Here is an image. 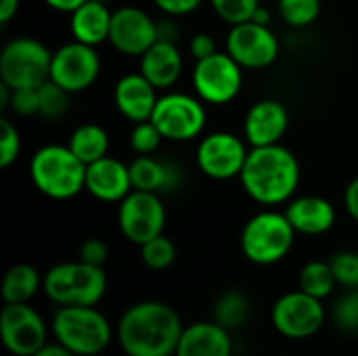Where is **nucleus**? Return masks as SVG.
Segmentation results:
<instances>
[{"label":"nucleus","mask_w":358,"mask_h":356,"mask_svg":"<svg viewBox=\"0 0 358 356\" xmlns=\"http://www.w3.org/2000/svg\"><path fill=\"white\" fill-rule=\"evenodd\" d=\"M42 292L59 306H96L107 292V275L82 260L61 262L42 277Z\"/></svg>","instance_id":"4"},{"label":"nucleus","mask_w":358,"mask_h":356,"mask_svg":"<svg viewBox=\"0 0 358 356\" xmlns=\"http://www.w3.org/2000/svg\"><path fill=\"white\" fill-rule=\"evenodd\" d=\"M300 290L306 292L308 296L313 298H319V300H325L331 296V292L336 290V275H334V269L329 262H308L302 271H300Z\"/></svg>","instance_id":"28"},{"label":"nucleus","mask_w":358,"mask_h":356,"mask_svg":"<svg viewBox=\"0 0 358 356\" xmlns=\"http://www.w3.org/2000/svg\"><path fill=\"white\" fill-rule=\"evenodd\" d=\"M289 126V113L285 105L277 99H262L254 103L243 122L245 141L252 147L277 145Z\"/></svg>","instance_id":"17"},{"label":"nucleus","mask_w":358,"mask_h":356,"mask_svg":"<svg viewBox=\"0 0 358 356\" xmlns=\"http://www.w3.org/2000/svg\"><path fill=\"white\" fill-rule=\"evenodd\" d=\"M233 342L229 329L214 323H193L185 327L174 356H231Z\"/></svg>","instance_id":"22"},{"label":"nucleus","mask_w":358,"mask_h":356,"mask_svg":"<svg viewBox=\"0 0 358 356\" xmlns=\"http://www.w3.org/2000/svg\"><path fill=\"white\" fill-rule=\"evenodd\" d=\"M206 107L199 97L168 92L157 99L151 122L168 141H193L206 128Z\"/></svg>","instance_id":"8"},{"label":"nucleus","mask_w":358,"mask_h":356,"mask_svg":"<svg viewBox=\"0 0 358 356\" xmlns=\"http://www.w3.org/2000/svg\"><path fill=\"white\" fill-rule=\"evenodd\" d=\"M40 115L46 120H57L61 118L67 107H69V92L63 90L59 84H55L52 80H46L40 88Z\"/></svg>","instance_id":"31"},{"label":"nucleus","mask_w":358,"mask_h":356,"mask_svg":"<svg viewBox=\"0 0 358 356\" xmlns=\"http://www.w3.org/2000/svg\"><path fill=\"white\" fill-rule=\"evenodd\" d=\"M99 2H105V4H107V2H111V0H99Z\"/></svg>","instance_id":"47"},{"label":"nucleus","mask_w":358,"mask_h":356,"mask_svg":"<svg viewBox=\"0 0 358 356\" xmlns=\"http://www.w3.org/2000/svg\"><path fill=\"white\" fill-rule=\"evenodd\" d=\"M159 40L157 23L136 6H122L111 17V46L126 57H143Z\"/></svg>","instance_id":"16"},{"label":"nucleus","mask_w":358,"mask_h":356,"mask_svg":"<svg viewBox=\"0 0 358 356\" xmlns=\"http://www.w3.org/2000/svg\"><path fill=\"white\" fill-rule=\"evenodd\" d=\"M130 166L115 157H101L86 166V191L99 201L120 204L132 191Z\"/></svg>","instance_id":"18"},{"label":"nucleus","mask_w":358,"mask_h":356,"mask_svg":"<svg viewBox=\"0 0 358 356\" xmlns=\"http://www.w3.org/2000/svg\"><path fill=\"white\" fill-rule=\"evenodd\" d=\"M19 10V0H0V23H8Z\"/></svg>","instance_id":"43"},{"label":"nucleus","mask_w":358,"mask_h":356,"mask_svg":"<svg viewBox=\"0 0 358 356\" xmlns=\"http://www.w3.org/2000/svg\"><path fill=\"white\" fill-rule=\"evenodd\" d=\"M344 206H346L348 216L358 222V176L355 180H350V185L344 191Z\"/></svg>","instance_id":"41"},{"label":"nucleus","mask_w":358,"mask_h":356,"mask_svg":"<svg viewBox=\"0 0 358 356\" xmlns=\"http://www.w3.org/2000/svg\"><path fill=\"white\" fill-rule=\"evenodd\" d=\"M0 338L15 356H34L46 346V323L29 302L4 304L0 313Z\"/></svg>","instance_id":"12"},{"label":"nucleus","mask_w":358,"mask_h":356,"mask_svg":"<svg viewBox=\"0 0 358 356\" xmlns=\"http://www.w3.org/2000/svg\"><path fill=\"white\" fill-rule=\"evenodd\" d=\"M287 220L302 235H323L336 225V208L329 199L317 195H304L292 199L285 210Z\"/></svg>","instance_id":"20"},{"label":"nucleus","mask_w":358,"mask_h":356,"mask_svg":"<svg viewBox=\"0 0 358 356\" xmlns=\"http://www.w3.org/2000/svg\"><path fill=\"white\" fill-rule=\"evenodd\" d=\"M189 50H191V55H193L197 61H199V59H206V57H212L214 52H218V50H216V40H214L210 34H206V31L195 34V36L191 38Z\"/></svg>","instance_id":"39"},{"label":"nucleus","mask_w":358,"mask_h":356,"mask_svg":"<svg viewBox=\"0 0 358 356\" xmlns=\"http://www.w3.org/2000/svg\"><path fill=\"white\" fill-rule=\"evenodd\" d=\"M252 21H256V23H260V25H271V13L260 4V6L256 8V13H254Z\"/></svg>","instance_id":"46"},{"label":"nucleus","mask_w":358,"mask_h":356,"mask_svg":"<svg viewBox=\"0 0 358 356\" xmlns=\"http://www.w3.org/2000/svg\"><path fill=\"white\" fill-rule=\"evenodd\" d=\"M325 323L323 300L308 296L306 292H289L281 296L273 306L275 329L289 340H306L315 336Z\"/></svg>","instance_id":"11"},{"label":"nucleus","mask_w":358,"mask_h":356,"mask_svg":"<svg viewBox=\"0 0 358 356\" xmlns=\"http://www.w3.org/2000/svg\"><path fill=\"white\" fill-rule=\"evenodd\" d=\"M153 2L157 4L159 10H164L170 17L189 15V13H193L201 4V0H153Z\"/></svg>","instance_id":"40"},{"label":"nucleus","mask_w":358,"mask_h":356,"mask_svg":"<svg viewBox=\"0 0 358 356\" xmlns=\"http://www.w3.org/2000/svg\"><path fill=\"white\" fill-rule=\"evenodd\" d=\"M111 17H113V13L107 8L105 2L86 0L82 6H78L71 13V19H69L73 40L90 44V46H96V44L109 40Z\"/></svg>","instance_id":"24"},{"label":"nucleus","mask_w":358,"mask_h":356,"mask_svg":"<svg viewBox=\"0 0 358 356\" xmlns=\"http://www.w3.org/2000/svg\"><path fill=\"white\" fill-rule=\"evenodd\" d=\"M250 313H252V304L248 296L237 290L224 292L214 304V321L229 332L241 327L250 319Z\"/></svg>","instance_id":"27"},{"label":"nucleus","mask_w":358,"mask_h":356,"mask_svg":"<svg viewBox=\"0 0 358 356\" xmlns=\"http://www.w3.org/2000/svg\"><path fill=\"white\" fill-rule=\"evenodd\" d=\"M157 34H159V40L176 42V27H174L172 21H168V23H157Z\"/></svg>","instance_id":"45"},{"label":"nucleus","mask_w":358,"mask_h":356,"mask_svg":"<svg viewBox=\"0 0 358 356\" xmlns=\"http://www.w3.org/2000/svg\"><path fill=\"white\" fill-rule=\"evenodd\" d=\"M52 334L76 356L101 355L111 342V325L94 306H61L52 319Z\"/></svg>","instance_id":"5"},{"label":"nucleus","mask_w":358,"mask_h":356,"mask_svg":"<svg viewBox=\"0 0 358 356\" xmlns=\"http://www.w3.org/2000/svg\"><path fill=\"white\" fill-rule=\"evenodd\" d=\"M52 52L34 38H15L0 52V82L15 88H40L50 80Z\"/></svg>","instance_id":"7"},{"label":"nucleus","mask_w":358,"mask_h":356,"mask_svg":"<svg viewBox=\"0 0 358 356\" xmlns=\"http://www.w3.org/2000/svg\"><path fill=\"white\" fill-rule=\"evenodd\" d=\"M248 155L250 151L237 134L212 132L197 147V166L214 180H229L241 176Z\"/></svg>","instance_id":"15"},{"label":"nucleus","mask_w":358,"mask_h":356,"mask_svg":"<svg viewBox=\"0 0 358 356\" xmlns=\"http://www.w3.org/2000/svg\"><path fill=\"white\" fill-rule=\"evenodd\" d=\"M34 356H76L73 353H69L65 346H61L59 342L57 344H46L42 350H38Z\"/></svg>","instance_id":"44"},{"label":"nucleus","mask_w":358,"mask_h":356,"mask_svg":"<svg viewBox=\"0 0 358 356\" xmlns=\"http://www.w3.org/2000/svg\"><path fill=\"white\" fill-rule=\"evenodd\" d=\"M157 99V88L143 73H126L117 80L113 90L117 111L132 124L151 120Z\"/></svg>","instance_id":"19"},{"label":"nucleus","mask_w":358,"mask_h":356,"mask_svg":"<svg viewBox=\"0 0 358 356\" xmlns=\"http://www.w3.org/2000/svg\"><path fill=\"white\" fill-rule=\"evenodd\" d=\"M281 17L294 27H306L317 21L321 0H279Z\"/></svg>","instance_id":"30"},{"label":"nucleus","mask_w":358,"mask_h":356,"mask_svg":"<svg viewBox=\"0 0 358 356\" xmlns=\"http://www.w3.org/2000/svg\"><path fill=\"white\" fill-rule=\"evenodd\" d=\"M239 178L254 201L275 208L294 197L300 185V162L279 143L252 147Z\"/></svg>","instance_id":"2"},{"label":"nucleus","mask_w":358,"mask_h":356,"mask_svg":"<svg viewBox=\"0 0 358 356\" xmlns=\"http://www.w3.org/2000/svg\"><path fill=\"white\" fill-rule=\"evenodd\" d=\"M141 73L157 90L174 86L182 73V55L176 46V42L157 40L141 57Z\"/></svg>","instance_id":"23"},{"label":"nucleus","mask_w":358,"mask_h":356,"mask_svg":"<svg viewBox=\"0 0 358 356\" xmlns=\"http://www.w3.org/2000/svg\"><path fill=\"white\" fill-rule=\"evenodd\" d=\"M334 275L340 285L357 290L358 287V254L357 252H338L329 260Z\"/></svg>","instance_id":"34"},{"label":"nucleus","mask_w":358,"mask_h":356,"mask_svg":"<svg viewBox=\"0 0 358 356\" xmlns=\"http://www.w3.org/2000/svg\"><path fill=\"white\" fill-rule=\"evenodd\" d=\"M19 115H34L40 113V92L38 88H15L10 94V105Z\"/></svg>","instance_id":"37"},{"label":"nucleus","mask_w":358,"mask_h":356,"mask_svg":"<svg viewBox=\"0 0 358 356\" xmlns=\"http://www.w3.org/2000/svg\"><path fill=\"white\" fill-rule=\"evenodd\" d=\"M334 319L340 329L344 332H358V287L338 300Z\"/></svg>","instance_id":"36"},{"label":"nucleus","mask_w":358,"mask_h":356,"mask_svg":"<svg viewBox=\"0 0 358 356\" xmlns=\"http://www.w3.org/2000/svg\"><path fill=\"white\" fill-rule=\"evenodd\" d=\"M182 332L174 308L164 302H138L122 315L117 340L128 356H174Z\"/></svg>","instance_id":"1"},{"label":"nucleus","mask_w":358,"mask_h":356,"mask_svg":"<svg viewBox=\"0 0 358 356\" xmlns=\"http://www.w3.org/2000/svg\"><path fill=\"white\" fill-rule=\"evenodd\" d=\"M210 2L216 15L231 25L252 21L256 8L260 6V0H210Z\"/></svg>","instance_id":"32"},{"label":"nucleus","mask_w":358,"mask_h":356,"mask_svg":"<svg viewBox=\"0 0 358 356\" xmlns=\"http://www.w3.org/2000/svg\"><path fill=\"white\" fill-rule=\"evenodd\" d=\"M107 245L105 241L101 239H86L82 245H80V254H78V260L86 262V264H92V266H103L107 262Z\"/></svg>","instance_id":"38"},{"label":"nucleus","mask_w":358,"mask_h":356,"mask_svg":"<svg viewBox=\"0 0 358 356\" xmlns=\"http://www.w3.org/2000/svg\"><path fill=\"white\" fill-rule=\"evenodd\" d=\"M21 153L19 130L8 122L0 120V168H8Z\"/></svg>","instance_id":"35"},{"label":"nucleus","mask_w":358,"mask_h":356,"mask_svg":"<svg viewBox=\"0 0 358 356\" xmlns=\"http://www.w3.org/2000/svg\"><path fill=\"white\" fill-rule=\"evenodd\" d=\"M162 132L157 130V126L151 120L138 122L134 124L132 132H130V147L138 153V155H151L159 143H162Z\"/></svg>","instance_id":"33"},{"label":"nucleus","mask_w":358,"mask_h":356,"mask_svg":"<svg viewBox=\"0 0 358 356\" xmlns=\"http://www.w3.org/2000/svg\"><path fill=\"white\" fill-rule=\"evenodd\" d=\"M67 145L88 166V164H92V162L107 155V151H109V134L99 124H82V126H78L73 130Z\"/></svg>","instance_id":"26"},{"label":"nucleus","mask_w":358,"mask_h":356,"mask_svg":"<svg viewBox=\"0 0 358 356\" xmlns=\"http://www.w3.org/2000/svg\"><path fill=\"white\" fill-rule=\"evenodd\" d=\"M279 38L268 25L245 21L231 25L227 36V52L243 69H262L279 57Z\"/></svg>","instance_id":"14"},{"label":"nucleus","mask_w":358,"mask_h":356,"mask_svg":"<svg viewBox=\"0 0 358 356\" xmlns=\"http://www.w3.org/2000/svg\"><path fill=\"white\" fill-rule=\"evenodd\" d=\"M132 187L149 193H172L182 185V170L172 164L157 159L153 155H138L130 164Z\"/></svg>","instance_id":"21"},{"label":"nucleus","mask_w":358,"mask_h":356,"mask_svg":"<svg viewBox=\"0 0 358 356\" xmlns=\"http://www.w3.org/2000/svg\"><path fill=\"white\" fill-rule=\"evenodd\" d=\"M101 73V59L94 46L84 42H69L63 44L52 52L50 61V80L59 84L63 90L82 92L94 84Z\"/></svg>","instance_id":"13"},{"label":"nucleus","mask_w":358,"mask_h":356,"mask_svg":"<svg viewBox=\"0 0 358 356\" xmlns=\"http://www.w3.org/2000/svg\"><path fill=\"white\" fill-rule=\"evenodd\" d=\"M294 239L296 229L287 216L275 210H264L245 222L241 231V250L250 262L268 266L289 254Z\"/></svg>","instance_id":"6"},{"label":"nucleus","mask_w":358,"mask_h":356,"mask_svg":"<svg viewBox=\"0 0 358 356\" xmlns=\"http://www.w3.org/2000/svg\"><path fill=\"white\" fill-rule=\"evenodd\" d=\"M86 0H44L46 6L59 10V13H73L78 6H82Z\"/></svg>","instance_id":"42"},{"label":"nucleus","mask_w":358,"mask_h":356,"mask_svg":"<svg viewBox=\"0 0 358 356\" xmlns=\"http://www.w3.org/2000/svg\"><path fill=\"white\" fill-rule=\"evenodd\" d=\"M141 258H143L147 269H151V271H166L176 260V248H174V243L168 237L157 235L151 241L141 245Z\"/></svg>","instance_id":"29"},{"label":"nucleus","mask_w":358,"mask_h":356,"mask_svg":"<svg viewBox=\"0 0 358 356\" xmlns=\"http://www.w3.org/2000/svg\"><path fill=\"white\" fill-rule=\"evenodd\" d=\"M117 225L122 235L136 245L164 235L166 208L157 193L132 189L117 208Z\"/></svg>","instance_id":"10"},{"label":"nucleus","mask_w":358,"mask_h":356,"mask_svg":"<svg viewBox=\"0 0 358 356\" xmlns=\"http://www.w3.org/2000/svg\"><path fill=\"white\" fill-rule=\"evenodd\" d=\"M34 187L50 199H71L86 189V164L69 145H44L29 162Z\"/></svg>","instance_id":"3"},{"label":"nucleus","mask_w":358,"mask_h":356,"mask_svg":"<svg viewBox=\"0 0 358 356\" xmlns=\"http://www.w3.org/2000/svg\"><path fill=\"white\" fill-rule=\"evenodd\" d=\"M243 86V67L229 52L199 59L193 69L195 94L210 105L231 103Z\"/></svg>","instance_id":"9"},{"label":"nucleus","mask_w":358,"mask_h":356,"mask_svg":"<svg viewBox=\"0 0 358 356\" xmlns=\"http://www.w3.org/2000/svg\"><path fill=\"white\" fill-rule=\"evenodd\" d=\"M40 287H42V279L34 266L15 264L6 271V275L2 279V300H4V304L29 302Z\"/></svg>","instance_id":"25"}]
</instances>
